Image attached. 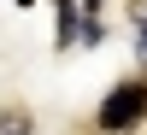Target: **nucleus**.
<instances>
[{"instance_id":"f257e3e1","label":"nucleus","mask_w":147,"mask_h":135,"mask_svg":"<svg viewBox=\"0 0 147 135\" xmlns=\"http://www.w3.org/2000/svg\"><path fill=\"white\" fill-rule=\"evenodd\" d=\"M141 118H147V82H118L100 100V129L106 135H129Z\"/></svg>"},{"instance_id":"20e7f679","label":"nucleus","mask_w":147,"mask_h":135,"mask_svg":"<svg viewBox=\"0 0 147 135\" xmlns=\"http://www.w3.org/2000/svg\"><path fill=\"white\" fill-rule=\"evenodd\" d=\"M18 6H35V0H18Z\"/></svg>"},{"instance_id":"7ed1b4c3","label":"nucleus","mask_w":147,"mask_h":135,"mask_svg":"<svg viewBox=\"0 0 147 135\" xmlns=\"http://www.w3.org/2000/svg\"><path fill=\"white\" fill-rule=\"evenodd\" d=\"M141 59H147V12H141Z\"/></svg>"},{"instance_id":"f03ea898","label":"nucleus","mask_w":147,"mask_h":135,"mask_svg":"<svg viewBox=\"0 0 147 135\" xmlns=\"http://www.w3.org/2000/svg\"><path fill=\"white\" fill-rule=\"evenodd\" d=\"M0 135H35V124L24 112H0Z\"/></svg>"}]
</instances>
